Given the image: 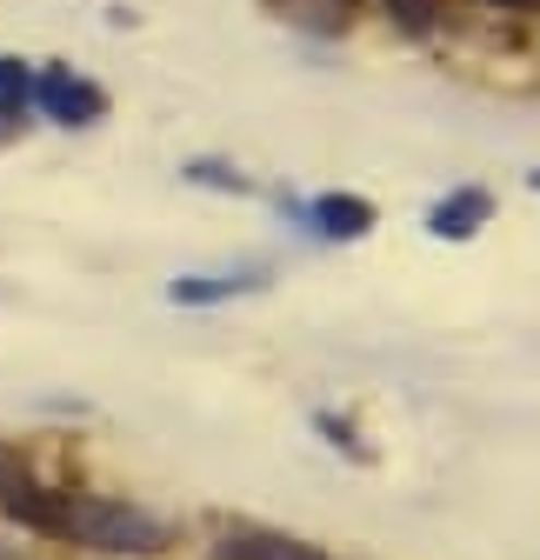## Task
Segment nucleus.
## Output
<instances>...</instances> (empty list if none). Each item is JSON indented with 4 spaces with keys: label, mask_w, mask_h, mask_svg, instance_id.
Listing matches in <instances>:
<instances>
[{
    "label": "nucleus",
    "mask_w": 540,
    "mask_h": 560,
    "mask_svg": "<svg viewBox=\"0 0 540 560\" xmlns=\"http://www.w3.org/2000/svg\"><path fill=\"white\" fill-rule=\"evenodd\" d=\"M67 540H81V547H127V553H154L167 547V527L141 508H120V501H101V494H67L60 501V527Z\"/></svg>",
    "instance_id": "nucleus-1"
},
{
    "label": "nucleus",
    "mask_w": 540,
    "mask_h": 560,
    "mask_svg": "<svg viewBox=\"0 0 540 560\" xmlns=\"http://www.w3.org/2000/svg\"><path fill=\"white\" fill-rule=\"evenodd\" d=\"M34 94H40V107H47L54 120H67V127H87V120L107 114V94H101L94 81H81V74H67V67H47Z\"/></svg>",
    "instance_id": "nucleus-2"
},
{
    "label": "nucleus",
    "mask_w": 540,
    "mask_h": 560,
    "mask_svg": "<svg viewBox=\"0 0 540 560\" xmlns=\"http://www.w3.org/2000/svg\"><path fill=\"white\" fill-rule=\"evenodd\" d=\"M0 508H8L14 521H27V527H40V534H54V527H60V501H54V494H40L34 474H27L21 460H8V454H0Z\"/></svg>",
    "instance_id": "nucleus-3"
},
{
    "label": "nucleus",
    "mask_w": 540,
    "mask_h": 560,
    "mask_svg": "<svg viewBox=\"0 0 540 560\" xmlns=\"http://www.w3.org/2000/svg\"><path fill=\"white\" fill-rule=\"evenodd\" d=\"M314 221H320V234H333V241H354V234L374 228V207L354 200V194H327V200L314 207Z\"/></svg>",
    "instance_id": "nucleus-4"
},
{
    "label": "nucleus",
    "mask_w": 540,
    "mask_h": 560,
    "mask_svg": "<svg viewBox=\"0 0 540 560\" xmlns=\"http://www.w3.org/2000/svg\"><path fill=\"white\" fill-rule=\"evenodd\" d=\"M214 560H327V553H314L301 540H274V534H234V540H221Z\"/></svg>",
    "instance_id": "nucleus-5"
},
{
    "label": "nucleus",
    "mask_w": 540,
    "mask_h": 560,
    "mask_svg": "<svg viewBox=\"0 0 540 560\" xmlns=\"http://www.w3.org/2000/svg\"><path fill=\"white\" fill-rule=\"evenodd\" d=\"M481 221H488V194H454L447 207H434V234L441 241H467Z\"/></svg>",
    "instance_id": "nucleus-6"
},
{
    "label": "nucleus",
    "mask_w": 540,
    "mask_h": 560,
    "mask_svg": "<svg viewBox=\"0 0 540 560\" xmlns=\"http://www.w3.org/2000/svg\"><path fill=\"white\" fill-rule=\"evenodd\" d=\"M34 94V81H27V67L21 60H0V101H8V107H21Z\"/></svg>",
    "instance_id": "nucleus-7"
},
{
    "label": "nucleus",
    "mask_w": 540,
    "mask_h": 560,
    "mask_svg": "<svg viewBox=\"0 0 540 560\" xmlns=\"http://www.w3.org/2000/svg\"><path fill=\"white\" fill-rule=\"evenodd\" d=\"M387 8L400 14V27H414V34H421V27H434V14H441V0H387Z\"/></svg>",
    "instance_id": "nucleus-8"
},
{
    "label": "nucleus",
    "mask_w": 540,
    "mask_h": 560,
    "mask_svg": "<svg viewBox=\"0 0 540 560\" xmlns=\"http://www.w3.org/2000/svg\"><path fill=\"white\" fill-rule=\"evenodd\" d=\"M494 8H540V0H494Z\"/></svg>",
    "instance_id": "nucleus-9"
},
{
    "label": "nucleus",
    "mask_w": 540,
    "mask_h": 560,
    "mask_svg": "<svg viewBox=\"0 0 540 560\" xmlns=\"http://www.w3.org/2000/svg\"><path fill=\"white\" fill-rule=\"evenodd\" d=\"M533 187H540V174H533Z\"/></svg>",
    "instance_id": "nucleus-10"
}]
</instances>
